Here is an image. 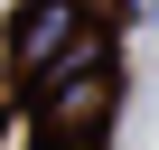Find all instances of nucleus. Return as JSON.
Returning a JSON list of instances; mask_svg holds the SVG:
<instances>
[{"label": "nucleus", "mask_w": 159, "mask_h": 150, "mask_svg": "<svg viewBox=\"0 0 159 150\" xmlns=\"http://www.w3.org/2000/svg\"><path fill=\"white\" fill-rule=\"evenodd\" d=\"M28 103H38V141H75V131H103V113L122 103V56H112V38L103 28H84L38 85H28Z\"/></svg>", "instance_id": "nucleus-1"}, {"label": "nucleus", "mask_w": 159, "mask_h": 150, "mask_svg": "<svg viewBox=\"0 0 159 150\" xmlns=\"http://www.w3.org/2000/svg\"><path fill=\"white\" fill-rule=\"evenodd\" d=\"M84 28H94V0H19V19H10V75L38 85Z\"/></svg>", "instance_id": "nucleus-2"}, {"label": "nucleus", "mask_w": 159, "mask_h": 150, "mask_svg": "<svg viewBox=\"0 0 159 150\" xmlns=\"http://www.w3.org/2000/svg\"><path fill=\"white\" fill-rule=\"evenodd\" d=\"M47 150H75V141H47Z\"/></svg>", "instance_id": "nucleus-3"}]
</instances>
